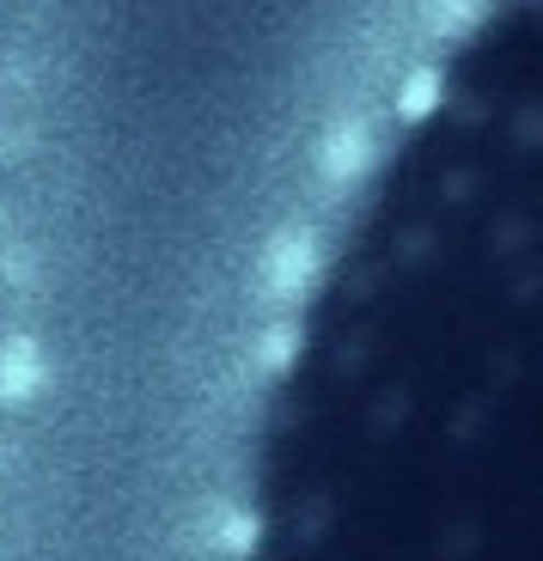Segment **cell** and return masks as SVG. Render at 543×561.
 Instances as JSON below:
<instances>
[{
  "instance_id": "1",
  "label": "cell",
  "mask_w": 543,
  "mask_h": 561,
  "mask_svg": "<svg viewBox=\"0 0 543 561\" xmlns=\"http://www.w3.org/2000/svg\"><path fill=\"white\" fill-rule=\"evenodd\" d=\"M488 128L342 251L281 244L220 561H538V263Z\"/></svg>"
}]
</instances>
